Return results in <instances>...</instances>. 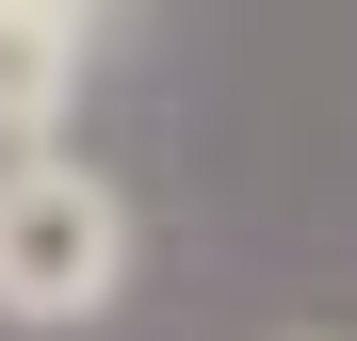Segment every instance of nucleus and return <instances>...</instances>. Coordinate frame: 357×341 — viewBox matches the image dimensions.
Here are the masks:
<instances>
[{
    "label": "nucleus",
    "mask_w": 357,
    "mask_h": 341,
    "mask_svg": "<svg viewBox=\"0 0 357 341\" xmlns=\"http://www.w3.org/2000/svg\"><path fill=\"white\" fill-rule=\"evenodd\" d=\"M130 293V195L66 146H0V325H98Z\"/></svg>",
    "instance_id": "nucleus-1"
},
{
    "label": "nucleus",
    "mask_w": 357,
    "mask_h": 341,
    "mask_svg": "<svg viewBox=\"0 0 357 341\" xmlns=\"http://www.w3.org/2000/svg\"><path fill=\"white\" fill-rule=\"evenodd\" d=\"M98 66V0H0V146H49Z\"/></svg>",
    "instance_id": "nucleus-2"
}]
</instances>
